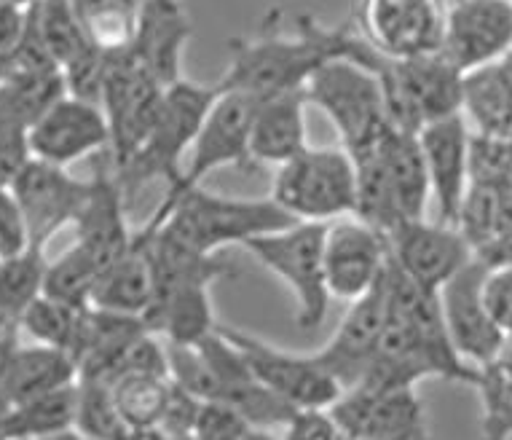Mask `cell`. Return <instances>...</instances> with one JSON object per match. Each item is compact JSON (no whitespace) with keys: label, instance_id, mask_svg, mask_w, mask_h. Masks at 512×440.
Wrapping results in <instances>:
<instances>
[{"label":"cell","instance_id":"6da1fadb","mask_svg":"<svg viewBox=\"0 0 512 440\" xmlns=\"http://www.w3.org/2000/svg\"><path fill=\"white\" fill-rule=\"evenodd\" d=\"M274 19L277 11L258 35L231 41V62L218 81L220 89H234L263 102L301 92L322 65L349 57L352 27H328L301 14L295 17V33L287 35L279 33Z\"/></svg>","mask_w":512,"mask_h":440},{"label":"cell","instance_id":"7a4b0ae2","mask_svg":"<svg viewBox=\"0 0 512 440\" xmlns=\"http://www.w3.org/2000/svg\"><path fill=\"white\" fill-rule=\"evenodd\" d=\"M298 220L287 215L271 196L242 199V196L210 194L202 186L183 194H164L159 207L148 218V229H167L172 237L199 253L218 255L228 245L244 247L250 239L287 229Z\"/></svg>","mask_w":512,"mask_h":440},{"label":"cell","instance_id":"3957f363","mask_svg":"<svg viewBox=\"0 0 512 440\" xmlns=\"http://www.w3.org/2000/svg\"><path fill=\"white\" fill-rule=\"evenodd\" d=\"M218 94V84L207 86L196 84V81H185V78L167 86L156 124L145 137V143L116 172L126 199L137 196V191L153 183V180H164L167 188L180 183L185 170V153H191V148H194L196 137L202 132L204 119L210 116Z\"/></svg>","mask_w":512,"mask_h":440},{"label":"cell","instance_id":"277c9868","mask_svg":"<svg viewBox=\"0 0 512 440\" xmlns=\"http://www.w3.org/2000/svg\"><path fill=\"white\" fill-rule=\"evenodd\" d=\"M306 97L328 116L352 159L376 151L395 127L389 119L384 86L373 70L357 62L333 60L322 65L306 86Z\"/></svg>","mask_w":512,"mask_h":440},{"label":"cell","instance_id":"5b68a950","mask_svg":"<svg viewBox=\"0 0 512 440\" xmlns=\"http://www.w3.org/2000/svg\"><path fill=\"white\" fill-rule=\"evenodd\" d=\"M271 199L295 220L333 223L357 210V164L341 148L306 145L293 159L279 164Z\"/></svg>","mask_w":512,"mask_h":440},{"label":"cell","instance_id":"8992f818","mask_svg":"<svg viewBox=\"0 0 512 440\" xmlns=\"http://www.w3.org/2000/svg\"><path fill=\"white\" fill-rule=\"evenodd\" d=\"M325 229L328 223H293L287 229L271 231L250 239L244 250L271 271L295 298L298 328L314 330L328 317L330 290L325 280Z\"/></svg>","mask_w":512,"mask_h":440},{"label":"cell","instance_id":"52a82bcc","mask_svg":"<svg viewBox=\"0 0 512 440\" xmlns=\"http://www.w3.org/2000/svg\"><path fill=\"white\" fill-rule=\"evenodd\" d=\"M167 86L156 81L137 57L124 46L105 49V78H102V110L110 127V167L118 172L145 143L159 116Z\"/></svg>","mask_w":512,"mask_h":440},{"label":"cell","instance_id":"ba28073f","mask_svg":"<svg viewBox=\"0 0 512 440\" xmlns=\"http://www.w3.org/2000/svg\"><path fill=\"white\" fill-rule=\"evenodd\" d=\"M220 86V84H218ZM261 100L250 94L234 92V89H220L218 100L212 105L210 116L204 119V127L191 148V161L185 164L183 178L167 194H183L188 188L202 186L204 178L223 167L236 170H252V121Z\"/></svg>","mask_w":512,"mask_h":440},{"label":"cell","instance_id":"9c48e42d","mask_svg":"<svg viewBox=\"0 0 512 440\" xmlns=\"http://www.w3.org/2000/svg\"><path fill=\"white\" fill-rule=\"evenodd\" d=\"M220 333L242 349L255 379L293 408H330L341 398V384L319 363L314 352L295 355L228 325H220Z\"/></svg>","mask_w":512,"mask_h":440},{"label":"cell","instance_id":"30bf717a","mask_svg":"<svg viewBox=\"0 0 512 440\" xmlns=\"http://www.w3.org/2000/svg\"><path fill=\"white\" fill-rule=\"evenodd\" d=\"M486 271V263L475 255L462 271H456L454 277L437 290L451 344L464 363L475 368L494 363L507 339V333L496 325L483 298Z\"/></svg>","mask_w":512,"mask_h":440},{"label":"cell","instance_id":"8fae6325","mask_svg":"<svg viewBox=\"0 0 512 440\" xmlns=\"http://www.w3.org/2000/svg\"><path fill=\"white\" fill-rule=\"evenodd\" d=\"M512 51V0H451L440 54L464 76Z\"/></svg>","mask_w":512,"mask_h":440},{"label":"cell","instance_id":"7c38bea8","mask_svg":"<svg viewBox=\"0 0 512 440\" xmlns=\"http://www.w3.org/2000/svg\"><path fill=\"white\" fill-rule=\"evenodd\" d=\"M349 440H429L427 411L416 387H354L328 408Z\"/></svg>","mask_w":512,"mask_h":440},{"label":"cell","instance_id":"4fadbf2b","mask_svg":"<svg viewBox=\"0 0 512 440\" xmlns=\"http://www.w3.org/2000/svg\"><path fill=\"white\" fill-rule=\"evenodd\" d=\"M325 280L330 298L352 304L376 288L389 266L387 234L368 226L365 220L346 215L325 229Z\"/></svg>","mask_w":512,"mask_h":440},{"label":"cell","instance_id":"5bb4252c","mask_svg":"<svg viewBox=\"0 0 512 440\" xmlns=\"http://www.w3.org/2000/svg\"><path fill=\"white\" fill-rule=\"evenodd\" d=\"M424 164H427L429 194L435 199L437 223L456 226L464 199L472 186V137L470 121L464 113L429 121L416 132Z\"/></svg>","mask_w":512,"mask_h":440},{"label":"cell","instance_id":"9a60e30c","mask_svg":"<svg viewBox=\"0 0 512 440\" xmlns=\"http://www.w3.org/2000/svg\"><path fill=\"white\" fill-rule=\"evenodd\" d=\"M389 261L424 290H440L475 258V250L456 226L411 218L387 234Z\"/></svg>","mask_w":512,"mask_h":440},{"label":"cell","instance_id":"2e32d148","mask_svg":"<svg viewBox=\"0 0 512 440\" xmlns=\"http://www.w3.org/2000/svg\"><path fill=\"white\" fill-rule=\"evenodd\" d=\"M89 191L92 178L78 180L70 175L68 167H57L41 159L27 161L17 183L11 186V194L17 196L19 207L25 212L33 245L43 250L65 226L76 223Z\"/></svg>","mask_w":512,"mask_h":440},{"label":"cell","instance_id":"e0dca14e","mask_svg":"<svg viewBox=\"0 0 512 440\" xmlns=\"http://www.w3.org/2000/svg\"><path fill=\"white\" fill-rule=\"evenodd\" d=\"M443 25V0H362V33L395 60L437 54Z\"/></svg>","mask_w":512,"mask_h":440},{"label":"cell","instance_id":"ac0fdd59","mask_svg":"<svg viewBox=\"0 0 512 440\" xmlns=\"http://www.w3.org/2000/svg\"><path fill=\"white\" fill-rule=\"evenodd\" d=\"M33 159L70 167L76 161L110 151L108 116L100 105L65 94L27 132Z\"/></svg>","mask_w":512,"mask_h":440},{"label":"cell","instance_id":"d6986e66","mask_svg":"<svg viewBox=\"0 0 512 440\" xmlns=\"http://www.w3.org/2000/svg\"><path fill=\"white\" fill-rule=\"evenodd\" d=\"M384 325H387V285L381 277L376 288L349 304L344 320L338 322L328 344L314 352V357L328 368L344 392L357 387L368 373L370 363L376 360Z\"/></svg>","mask_w":512,"mask_h":440},{"label":"cell","instance_id":"ffe728a7","mask_svg":"<svg viewBox=\"0 0 512 440\" xmlns=\"http://www.w3.org/2000/svg\"><path fill=\"white\" fill-rule=\"evenodd\" d=\"M194 25L180 0H140L129 49L137 62L164 86L183 78L185 46Z\"/></svg>","mask_w":512,"mask_h":440},{"label":"cell","instance_id":"44dd1931","mask_svg":"<svg viewBox=\"0 0 512 440\" xmlns=\"http://www.w3.org/2000/svg\"><path fill=\"white\" fill-rule=\"evenodd\" d=\"M126 207L129 199L118 183L116 172L97 170L84 210L78 212L73 226H76V245L84 247L102 271L110 269L132 250L135 231L129 229Z\"/></svg>","mask_w":512,"mask_h":440},{"label":"cell","instance_id":"7402d4cb","mask_svg":"<svg viewBox=\"0 0 512 440\" xmlns=\"http://www.w3.org/2000/svg\"><path fill=\"white\" fill-rule=\"evenodd\" d=\"M78 381V368L68 352L33 344V347H9L0 352V416L11 408L22 406L68 387Z\"/></svg>","mask_w":512,"mask_h":440},{"label":"cell","instance_id":"603a6c76","mask_svg":"<svg viewBox=\"0 0 512 440\" xmlns=\"http://www.w3.org/2000/svg\"><path fill=\"white\" fill-rule=\"evenodd\" d=\"M306 89L263 100L252 121L250 151L255 164H285L306 148Z\"/></svg>","mask_w":512,"mask_h":440},{"label":"cell","instance_id":"cb8c5ba5","mask_svg":"<svg viewBox=\"0 0 512 440\" xmlns=\"http://www.w3.org/2000/svg\"><path fill=\"white\" fill-rule=\"evenodd\" d=\"M376 153L403 220L427 218V204L432 194H429L427 164H424L419 135L392 127L387 137L378 143Z\"/></svg>","mask_w":512,"mask_h":440},{"label":"cell","instance_id":"d4e9b609","mask_svg":"<svg viewBox=\"0 0 512 440\" xmlns=\"http://www.w3.org/2000/svg\"><path fill=\"white\" fill-rule=\"evenodd\" d=\"M145 325L159 333L167 344H199L218 330L210 285H185L153 298Z\"/></svg>","mask_w":512,"mask_h":440},{"label":"cell","instance_id":"484cf974","mask_svg":"<svg viewBox=\"0 0 512 440\" xmlns=\"http://www.w3.org/2000/svg\"><path fill=\"white\" fill-rule=\"evenodd\" d=\"M156 298V282H153V269L145 242L137 237L132 242V250L113 263L110 269L102 271L100 282L94 288L92 306L102 312L126 314V317H143L153 306Z\"/></svg>","mask_w":512,"mask_h":440},{"label":"cell","instance_id":"4316f807","mask_svg":"<svg viewBox=\"0 0 512 440\" xmlns=\"http://www.w3.org/2000/svg\"><path fill=\"white\" fill-rule=\"evenodd\" d=\"M65 94L68 86L59 68L14 70L0 81V132L27 135Z\"/></svg>","mask_w":512,"mask_h":440},{"label":"cell","instance_id":"83f0119b","mask_svg":"<svg viewBox=\"0 0 512 440\" xmlns=\"http://www.w3.org/2000/svg\"><path fill=\"white\" fill-rule=\"evenodd\" d=\"M76 384L27 400L0 416V440H46L76 427Z\"/></svg>","mask_w":512,"mask_h":440},{"label":"cell","instance_id":"f1b7e54d","mask_svg":"<svg viewBox=\"0 0 512 440\" xmlns=\"http://www.w3.org/2000/svg\"><path fill=\"white\" fill-rule=\"evenodd\" d=\"M46 269L43 247H27L25 253L0 261V325L19 330L27 306L43 296Z\"/></svg>","mask_w":512,"mask_h":440},{"label":"cell","instance_id":"f546056e","mask_svg":"<svg viewBox=\"0 0 512 440\" xmlns=\"http://www.w3.org/2000/svg\"><path fill=\"white\" fill-rule=\"evenodd\" d=\"M169 387H172V376H156V373H124L110 381L118 414L129 430L159 427Z\"/></svg>","mask_w":512,"mask_h":440},{"label":"cell","instance_id":"4dcf8cb0","mask_svg":"<svg viewBox=\"0 0 512 440\" xmlns=\"http://www.w3.org/2000/svg\"><path fill=\"white\" fill-rule=\"evenodd\" d=\"M33 14L43 43L59 68L76 60L78 54L89 49L92 43H97L89 35V27L78 11L76 0H38L33 3Z\"/></svg>","mask_w":512,"mask_h":440},{"label":"cell","instance_id":"1f68e13d","mask_svg":"<svg viewBox=\"0 0 512 440\" xmlns=\"http://www.w3.org/2000/svg\"><path fill=\"white\" fill-rule=\"evenodd\" d=\"M102 269L81 245H73L59 255L57 261H49L46 282H43V296L57 298L62 304L89 309Z\"/></svg>","mask_w":512,"mask_h":440},{"label":"cell","instance_id":"d6a6232c","mask_svg":"<svg viewBox=\"0 0 512 440\" xmlns=\"http://www.w3.org/2000/svg\"><path fill=\"white\" fill-rule=\"evenodd\" d=\"M84 312L86 309L62 304L57 298L41 296L27 306V312L19 320V330H25L35 344L73 355Z\"/></svg>","mask_w":512,"mask_h":440},{"label":"cell","instance_id":"836d02e7","mask_svg":"<svg viewBox=\"0 0 512 440\" xmlns=\"http://www.w3.org/2000/svg\"><path fill=\"white\" fill-rule=\"evenodd\" d=\"M76 427L89 440H118L129 427L118 414L110 384L94 379L76 381Z\"/></svg>","mask_w":512,"mask_h":440},{"label":"cell","instance_id":"e575fe53","mask_svg":"<svg viewBox=\"0 0 512 440\" xmlns=\"http://www.w3.org/2000/svg\"><path fill=\"white\" fill-rule=\"evenodd\" d=\"M475 390L483 406L480 440H510L512 438V376L499 365L488 363L480 368Z\"/></svg>","mask_w":512,"mask_h":440},{"label":"cell","instance_id":"d590c367","mask_svg":"<svg viewBox=\"0 0 512 440\" xmlns=\"http://www.w3.org/2000/svg\"><path fill=\"white\" fill-rule=\"evenodd\" d=\"M202 406L204 400H199L196 395L185 390V387H180L177 381H172L167 406H164V414H161L159 430L172 440L194 435L199 414H202Z\"/></svg>","mask_w":512,"mask_h":440},{"label":"cell","instance_id":"8d00e7d4","mask_svg":"<svg viewBox=\"0 0 512 440\" xmlns=\"http://www.w3.org/2000/svg\"><path fill=\"white\" fill-rule=\"evenodd\" d=\"M27 247L35 245L25 212L19 207L17 196L11 191H0V261L25 253Z\"/></svg>","mask_w":512,"mask_h":440},{"label":"cell","instance_id":"74e56055","mask_svg":"<svg viewBox=\"0 0 512 440\" xmlns=\"http://www.w3.org/2000/svg\"><path fill=\"white\" fill-rule=\"evenodd\" d=\"M282 440H346L328 408H298L285 424Z\"/></svg>","mask_w":512,"mask_h":440},{"label":"cell","instance_id":"f35d334b","mask_svg":"<svg viewBox=\"0 0 512 440\" xmlns=\"http://www.w3.org/2000/svg\"><path fill=\"white\" fill-rule=\"evenodd\" d=\"M33 159L27 135L19 132H0V191H11L19 172Z\"/></svg>","mask_w":512,"mask_h":440},{"label":"cell","instance_id":"ab89813d","mask_svg":"<svg viewBox=\"0 0 512 440\" xmlns=\"http://www.w3.org/2000/svg\"><path fill=\"white\" fill-rule=\"evenodd\" d=\"M494 365H499L504 373H510L512 376V333H507L502 352H499V357L494 360Z\"/></svg>","mask_w":512,"mask_h":440},{"label":"cell","instance_id":"60d3db41","mask_svg":"<svg viewBox=\"0 0 512 440\" xmlns=\"http://www.w3.org/2000/svg\"><path fill=\"white\" fill-rule=\"evenodd\" d=\"M14 344H17V330L0 325V352H6V349L14 347Z\"/></svg>","mask_w":512,"mask_h":440},{"label":"cell","instance_id":"b9f144b4","mask_svg":"<svg viewBox=\"0 0 512 440\" xmlns=\"http://www.w3.org/2000/svg\"><path fill=\"white\" fill-rule=\"evenodd\" d=\"M236 440H274V435H271V430H258V427H250V430H244Z\"/></svg>","mask_w":512,"mask_h":440},{"label":"cell","instance_id":"7bdbcfd3","mask_svg":"<svg viewBox=\"0 0 512 440\" xmlns=\"http://www.w3.org/2000/svg\"><path fill=\"white\" fill-rule=\"evenodd\" d=\"M11 73V54L9 51H0V81Z\"/></svg>","mask_w":512,"mask_h":440},{"label":"cell","instance_id":"ee69618b","mask_svg":"<svg viewBox=\"0 0 512 440\" xmlns=\"http://www.w3.org/2000/svg\"><path fill=\"white\" fill-rule=\"evenodd\" d=\"M6 3H14V6H22V9H30L33 3H38V0H6Z\"/></svg>","mask_w":512,"mask_h":440},{"label":"cell","instance_id":"f6af8a7d","mask_svg":"<svg viewBox=\"0 0 512 440\" xmlns=\"http://www.w3.org/2000/svg\"><path fill=\"white\" fill-rule=\"evenodd\" d=\"M175 440H196L194 435H188V438H175Z\"/></svg>","mask_w":512,"mask_h":440},{"label":"cell","instance_id":"bcb514c9","mask_svg":"<svg viewBox=\"0 0 512 440\" xmlns=\"http://www.w3.org/2000/svg\"><path fill=\"white\" fill-rule=\"evenodd\" d=\"M510 60H512V51H510Z\"/></svg>","mask_w":512,"mask_h":440},{"label":"cell","instance_id":"7dc6e473","mask_svg":"<svg viewBox=\"0 0 512 440\" xmlns=\"http://www.w3.org/2000/svg\"><path fill=\"white\" fill-rule=\"evenodd\" d=\"M346 440H349V438H346Z\"/></svg>","mask_w":512,"mask_h":440}]
</instances>
